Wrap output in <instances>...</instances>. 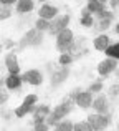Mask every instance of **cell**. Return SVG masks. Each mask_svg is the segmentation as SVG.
I'll use <instances>...</instances> for the list:
<instances>
[{
  "instance_id": "1",
  "label": "cell",
  "mask_w": 119,
  "mask_h": 131,
  "mask_svg": "<svg viewBox=\"0 0 119 131\" xmlns=\"http://www.w3.org/2000/svg\"><path fill=\"white\" fill-rule=\"evenodd\" d=\"M74 105H76V101H74V100H71L70 96H66V98H64L63 101L60 103V105H56L55 110H53V111L50 113L48 116H46V123H48L51 128H55V126L58 125L61 119L66 118V116L70 115L71 111H73Z\"/></svg>"
},
{
  "instance_id": "2",
  "label": "cell",
  "mask_w": 119,
  "mask_h": 131,
  "mask_svg": "<svg viewBox=\"0 0 119 131\" xmlns=\"http://www.w3.org/2000/svg\"><path fill=\"white\" fill-rule=\"evenodd\" d=\"M42 43H43V32L38 30L36 27L30 28L28 32L17 42L18 50H25V48H28V47H38V45H42Z\"/></svg>"
},
{
  "instance_id": "3",
  "label": "cell",
  "mask_w": 119,
  "mask_h": 131,
  "mask_svg": "<svg viewBox=\"0 0 119 131\" xmlns=\"http://www.w3.org/2000/svg\"><path fill=\"white\" fill-rule=\"evenodd\" d=\"M73 42H74V33L70 28H64L56 35V48L61 53H71L73 50Z\"/></svg>"
},
{
  "instance_id": "4",
  "label": "cell",
  "mask_w": 119,
  "mask_h": 131,
  "mask_svg": "<svg viewBox=\"0 0 119 131\" xmlns=\"http://www.w3.org/2000/svg\"><path fill=\"white\" fill-rule=\"evenodd\" d=\"M88 121H89L91 128L94 131H99V129H104L106 126L111 125L113 116H111V113H94V115L88 116Z\"/></svg>"
},
{
  "instance_id": "5",
  "label": "cell",
  "mask_w": 119,
  "mask_h": 131,
  "mask_svg": "<svg viewBox=\"0 0 119 131\" xmlns=\"http://www.w3.org/2000/svg\"><path fill=\"white\" fill-rule=\"evenodd\" d=\"M68 77H70V68H68V65H61L60 68H56L51 73L50 85H51L53 88H56V86H60V85H63L64 81L68 80Z\"/></svg>"
},
{
  "instance_id": "6",
  "label": "cell",
  "mask_w": 119,
  "mask_h": 131,
  "mask_svg": "<svg viewBox=\"0 0 119 131\" xmlns=\"http://www.w3.org/2000/svg\"><path fill=\"white\" fill-rule=\"evenodd\" d=\"M70 22H71V17H70V15L56 17V18H53V20H51V25H50L48 33H50V35H58L60 32H63L64 28H68Z\"/></svg>"
},
{
  "instance_id": "7",
  "label": "cell",
  "mask_w": 119,
  "mask_h": 131,
  "mask_svg": "<svg viewBox=\"0 0 119 131\" xmlns=\"http://www.w3.org/2000/svg\"><path fill=\"white\" fill-rule=\"evenodd\" d=\"M116 68H117V60H116V58L108 57L106 60L99 61V65H98V73H99L101 77H108V75L114 73Z\"/></svg>"
},
{
  "instance_id": "8",
  "label": "cell",
  "mask_w": 119,
  "mask_h": 131,
  "mask_svg": "<svg viewBox=\"0 0 119 131\" xmlns=\"http://www.w3.org/2000/svg\"><path fill=\"white\" fill-rule=\"evenodd\" d=\"M22 80H23V83L33 85V86H40L43 83V73L38 70H28L22 75Z\"/></svg>"
},
{
  "instance_id": "9",
  "label": "cell",
  "mask_w": 119,
  "mask_h": 131,
  "mask_svg": "<svg viewBox=\"0 0 119 131\" xmlns=\"http://www.w3.org/2000/svg\"><path fill=\"white\" fill-rule=\"evenodd\" d=\"M98 18H99V22H98V30H108L111 27V23H113L114 20V12L113 10H103V12L96 13Z\"/></svg>"
},
{
  "instance_id": "10",
  "label": "cell",
  "mask_w": 119,
  "mask_h": 131,
  "mask_svg": "<svg viewBox=\"0 0 119 131\" xmlns=\"http://www.w3.org/2000/svg\"><path fill=\"white\" fill-rule=\"evenodd\" d=\"M5 67L8 70V73H13V75L20 73V63H18V58H17L15 51H8L5 55Z\"/></svg>"
},
{
  "instance_id": "11",
  "label": "cell",
  "mask_w": 119,
  "mask_h": 131,
  "mask_svg": "<svg viewBox=\"0 0 119 131\" xmlns=\"http://www.w3.org/2000/svg\"><path fill=\"white\" fill-rule=\"evenodd\" d=\"M76 106H80V108H83V110L91 108V106H93V93H91L89 90L81 91L76 98Z\"/></svg>"
},
{
  "instance_id": "12",
  "label": "cell",
  "mask_w": 119,
  "mask_h": 131,
  "mask_svg": "<svg viewBox=\"0 0 119 131\" xmlns=\"http://www.w3.org/2000/svg\"><path fill=\"white\" fill-rule=\"evenodd\" d=\"M91 108H94L96 113H109V101H108V98L104 95H99L98 98L93 100Z\"/></svg>"
},
{
  "instance_id": "13",
  "label": "cell",
  "mask_w": 119,
  "mask_h": 131,
  "mask_svg": "<svg viewBox=\"0 0 119 131\" xmlns=\"http://www.w3.org/2000/svg\"><path fill=\"white\" fill-rule=\"evenodd\" d=\"M51 113V110H50L48 105H42V106H36L35 113H33V125H36V123H43L46 121V116Z\"/></svg>"
},
{
  "instance_id": "14",
  "label": "cell",
  "mask_w": 119,
  "mask_h": 131,
  "mask_svg": "<svg viewBox=\"0 0 119 131\" xmlns=\"http://www.w3.org/2000/svg\"><path fill=\"white\" fill-rule=\"evenodd\" d=\"M38 17H42V18H46V20H53L58 17V8L53 5H46V3H43L42 7H40L38 10Z\"/></svg>"
},
{
  "instance_id": "15",
  "label": "cell",
  "mask_w": 119,
  "mask_h": 131,
  "mask_svg": "<svg viewBox=\"0 0 119 131\" xmlns=\"http://www.w3.org/2000/svg\"><path fill=\"white\" fill-rule=\"evenodd\" d=\"M3 83H5V86L8 90H20L22 86L23 80H22V75H13V73H8V77L3 80Z\"/></svg>"
},
{
  "instance_id": "16",
  "label": "cell",
  "mask_w": 119,
  "mask_h": 131,
  "mask_svg": "<svg viewBox=\"0 0 119 131\" xmlns=\"http://www.w3.org/2000/svg\"><path fill=\"white\" fill-rule=\"evenodd\" d=\"M93 43H94V48H96L98 51H106L108 47L111 45V38H109L108 35H104V33H103V35H98L96 38H94Z\"/></svg>"
},
{
  "instance_id": "17",
  "label": "cell",
  "mask_w": 119,
  "mask_h": 131,
  "mask_svg": "<svg viewBox=\"0 0 119 131\" xmlns=\"http://www.w3.org/2000/svg\"><path fill=\"white\" fill-rule=\"evenodd\" d=\"M33 7H35L33 0H18L15 5V10L18 13H30L33 10Z\"/></svg>"
},
{
  "instance_id": "18",
  "label": "cell",
  "mask_w": 119,
  "mask_h": 131,
  "mask_svg": "<svg viewBox=\"0 0 119 131\" xmlns=\"http://www.w3.org/2000/svg\"><path fill=\"white\" fill-rule=\"evenodd\" d=\"M88 8L91 13H99L103 10H106V3H103L101 0H88Z\"/></svg>"
},
{
  "instance_id": "19",
  "label": "cell",
  "mask_w": 119,
  "mask_h": 131,
  "mask_svg": "<svg viewBox=\"0 0 119 131\" xmlns=\"http://www.w3.org/2000/svg\"><path fill=\"white\" fill-rule=\"evenodd\" d=\"M50 25H51V20L42 18V17H38V20L35 22V27L38 30H42V32H48V30H50Z\"/></svg>"
},
{
  "instance_id": "20",
  "label": "cell",
  "mask_w": 119,
  "mask_h": 131,
  "mask_svg": "<svg viewBox=\"0 0 119 131\" xmlns=\"http://www.w3.org/2000/svg\"><path fill=\"white\" fill-rule=\"evenodd\" d=\"M55 129L56 131H71V129H74V125L70 119H61L58 125L55 126Z\"/></svg>"
},
{
  "instance_id": "21",
  "label": "cell",
  "mask_w": 119,
  "mask_h": 131,
  "mask_svg": "<svg viewBox=\"0 0 119 131\" xmlns=\"http://www.w3.org/2000/svg\"><path fill=\"white\" fill-rule=\"evenodd\" d=\"M106 55L111 57V58L119 60V43H111L109 47H108V50H106Z\"/></svg>"
},
{
  "instance_id": "22",
  "label": "cell",
  "mask_w": 119,
  "mask_h": 131,
  "mask_svg": "<svg viewBox=\"0 0 119 131\" xmlns=\"http://www.w3.org/2000/svg\"><path fill=\"white\" fill-rule=\"evenodd\" d=\"M12 5H2V8H0V20H7L12 17Z\"/></svg>"
},
{
  "instance_id": "23",
  "label": "cell",
  "mask_w": 119,
  "mask_h": 131,
  "mask_svg": "<svg viewBox=\"0 0 119 131\" xmlns=\"http://www.w3.org/2000/svg\"><path fill=\"white\" fill-rule=\"evenodd\" d=\"M73 61H74V57L71 53H61L60 58H58L60 65H70V63H73Z\"/></svg>"
},
{
  "instance_id": "24",
  "label": "cell",
  "mask_w": 119,
  "mask_h": 131,
  "mask_svg": "<svg viewBox=\"0 0 119 131\" xmlns=\"http://www.w3.org/2000/svg\"><path fill=\"white\" fill-rule=\"evenodd\" d=\"M74 131H93V128H91V125H89V121H80V123H76L74 125Z\"/></svg>"
},
{
  "instance_id": "25",
  "label": "cell",
  "mask_w": 119,
  "mask_h": 131,
  "mask_svg": "<svg viewBox=\"0 0 119 131\" xmlns=\"http://www.w3.org/2000/svg\"><path fill=\"white\" fill-rule=\"evenodd\" d=\"M88 90H89L91 93H101V91H103V81L98 80V81H94V83H91Z\"/></svg>"
},
{
  "instance_id": "26",
  "label": "cell",
  "mask_w": 119,
  "mask_h": 131,
  "mask_svg": "<svg viewBox=\"0 0 119 131\" xmlns=\"http://www.w3.org/2000/svg\"><path fill=\"white\" fill-rule=\"evenodd\" d=\"M80 23H81V27H93V25H94V18H93V15L81 17V18H80Z\"/></svg>"
},
{
  "instance_id": "27",
  "label": "cell",
  "mask_w": 119,
  "mask_h": 131,
  "mask_svg": "<svg viewBox=\"0 0 119 131\" xmlns=\"http://www.w3.org/2000/svg\"><path fill=\"white\" fill-rule=\"evenodd\" d=\"M117 95H119V83L117 85H111L109 90H108V96H109V98H116Z\"/></svg>"
},
{
  "instance_id": "28",
  "label": "cell",
  "mask_w": 119,
  "mask_h": 131,
  "mask_svg": "<svg viewBox=\"0 0 119 131\" xmlns=\"http://www.w3.org/2000/svg\"><path fill=\"white\" fill-rule=\"evenodd\" d=\"M36 101H38V98H36V95H27L25 100H23V103L25 105H36Z\"/></svg>"
},
{
  "instance_id": "29",
  "label": "cell",
  "mask_w": 119,
  "mask_h": 131,
  "mask_svg": "<svg viewBox=\"0 0 119 131\" xmlns=\"http://www.w3.org/2000/svg\"><path fill=\"white\" fill-rule=\"evenodd\" d=\"M33 128H35L36 131H48L51 126H50L46 121H43V123H36V125H33Z\"/></svg>"
},
{
  "instance_id": "30",
  "label": "cell",
  "mask_w": 119,
  "mask_h": 131,
  "mask_svg": "<svg viewBox=\"0 0 119 131\" xmlns=\"http://www.w3.org/2000/svg\"><path fill=\"white\" fill-rule=\"evenodd\" d=\"M7 101H8V93L2 90V93H0V106H5Z\"/></svg>"
},
{
  "instance_id": "31",
  "label": "cell",
  "mask_w": 119,
  "mask_h": 131,
  "mask_svg": "<svg viewBox=\"0 0 119 131\" xmlns=\"http://www.w3.org/2000/svg\"><path fill=\"white\" fill-rule=\"evenodd\" d=\"M81 91H83V90H81V88H74V90H71V93H70V95H68V96H70L71 100H74V101H76L78 95H80Z\"/></svg>"
},
{
  "instance_id": "32",
  "label": "cell",
  "mask_w": 119,
  "mask_h": 131,
  "mask_svg": "<svg viewBox=\"0 0 119 131\" xmlns=\"http://www.w3.org/2000/svg\"><path fill=\"white\" fill-rule=\"evenodd\" d=\"M12 47H15V42H13V40H10V38L3 40V48H12Z\"/></svg>"
},
{
  "instance_id": "33",
  "label": "cell",
  "mask_w": 119,
  "mask_h": 131,
  "mask_svg": "<svg viewBox=\"0 0 119 131\" xmlns=\"http://www.w3.org/2000/svg\"><path fill=\"white\" fill-rule=\"evenodd\" d=\"M88 15H91L89 8H88V7H84V8H81V17H88Z\"/></svg>"
},
{
  "instance_id": "34",
  "label": "cell",
  "mask_w": 119,
  "mask_h": 131,
  "mask_svg": "<svg viewBox=\"0 0 119 131\" xmlns=\"http://www.w3.org/2000/svg\"><path fill=\"white\" fill-rule=\"evenodd\" d=\"M2 2V5H13L15 2H18V0H0Z\"/></svg>"
},
{
  "instance_id": "35",
  "label": "cell",
  "mask_w": 119,
  "mask_h": 131,
  "mask_svg": "<svg viewBox=\"0 0 119 131\" xmlns=\"http://www.w3.org/2000/svg\"><path fill=\"white\" fill-rule=\"evenodd\" d=\"M109 5L113 7V8H117L119 7V0H109Z\"/></svg>"
},
{
  "instance_id": "36",
  "label": "cell",
  "mask_w": 119,
  "mask_h": 131,
  "mask_svg": "<svg viewBox=\"0 0 119 131\" xmlns=\"http://www.w3.org/2000/svg\"><path fill=\"white\" fill-rule=\"evenodd\" d=\"M114 32H116V33H117V35H119V23H117V25H116V27H114Z\"/></svg>"
},
{
  "instance_id": "37",
  "label": "cell",
  "mask_w": 119,
  "mask_h": 131,
  "mask_svg": "<svg viewBox=\"0 0 119 131\" xmlns=\"http://www.w3.org/2000/svg\"><path fill=\"white\" fill-rule=\"evenodd\" d=\"M101 2H103V3H108V2H109V0H101Z\"/></svg>"
},
{
  "instance_id": "38",
  "label": "cell",
  "mask_w": 119,
  "mask_h": 131,
  "mask_svg": "<svg viewBox=\"0 0 119 131\" xmlns=\"http://www.w3.org/2000/svg\"><path fill=\"white\" fill-rule=\"evenodd\" d=\"M42 2H46V0H40V3H42Z\"/></svg>"
},
{
  "instance_id": "39",
  "label": "cell",
  "mask_w": 119,
  "mask_h": 131,
  "mask_svg": "<svg viewBox=\"0 0 119 131\" xmlns=\"http://www.w3.org/2000/svg\"><path fill=\"white\" fill-rule=\"evenodd\" d=\"M117 129H119V125H117Z\"/></svg>"
}]
</instances>
